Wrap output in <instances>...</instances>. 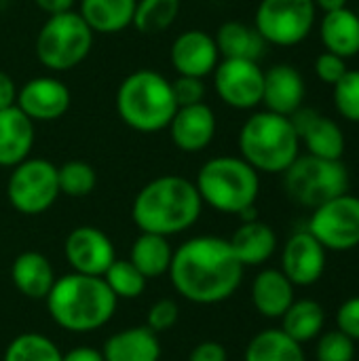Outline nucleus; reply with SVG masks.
Here are the masks:
<instances>
[{"mask_svg":"<svg viewBox=\"0 0 359 361\" xmlns=\"http://www.w3.org/2000/svg\"><path fill=\"white\" fill-rule=\"evenodd\" d=\"M358 15H359V11H358Z\"/></svg>","mask_w":359,"mask_h":361,"instance_id":"obj_46","label":"nucleus"},{"mask_svg":"<svg viewBox=\"0 0 359 361\" xmlns=\"http://www.w3.org/2000/svg\"><path fill=\"white\" fill-rule=\"evenodd\" d=\"M178 110L171 80L154 70H135L116 89L121 121L140 133H157L169 127Z\"/></svg>","mask_w":359,"mask_h":361,"instance_id":"obj_5","label":"nucleus"},{"mask_svg":"<svg viewBox=\"0 0 359 361\" xmlns=\"http://www.w3.org/2000/svg\"><path fill=\"white\" fill-rule=\"evenodd\" d=\"M34 125L17 106L0 110V167L13 169L34 148Z\"/></svg>","mask_w":359,"mask_h":361,"instance_id":"obj_20","label":"nucleus"},{"mask_svg":"<svg viewBox=\"0 0 359 361\" xmlns=\"http://www.w3.org/2000/svg\"><path fill=\"white\" fill-rule=\"evenodd\" d=\"M167 129L178 150L195 154L205 150L214 142L218 123L214 110L205 102H201L193 106H180Z\"/></svg>","mask_w":359,"mask_h":361,"instance_id":"obj_18","label":"nucleus"},{"mask_svg":"<svg viewBox=\"0 0 359 361\" xmlns=\"http://www.w3.org/2000/svg\"><path fill=\"white\" fill-rule=\"evenodd\" d=\"M174 258V250L169 245V239L163 235L142 233L133 243L129 252V262L146 277L154 279L165 273H169Z\"/></svg>","mask_w":359,"mask_h":361,"instance_id":"obj_28","label":"nucleus"},{"mask_svg":"<svg viewBox=\"0 0 359 361\" xmlns=\"http://www.w3.org/2000/svg\"><path fill=\"white\" fill-rule=\"evenodd\" d=\"M178 317H180L178 305L171 298H161L148 309L146 328H150L154 334H161V332L171 330L178 324Z\"/></svg>","mask_w":359,"mask_h":361,"instance_id":"obj_37","label":"nucleus"},{"mask_svg":"<svg viewBox=\"0 0 359 361\" xmlns=\"http://www.w3.org/2000/svg\"><path fill=\"white\" fill-rule=\"evenodd\" d=\"M315 13L313 0H260L254 27L267 44L296 47L313 32Z\"/></svg>","mask_w":359,"mask_h":361,"instance_id":"obj_9","label":"nucleus"},{"mask_svg":"<svg viewBox=\"0 0 359 361\" xmlns=\"http://www.w3.org/2000/svg\"><path fill=\"white\" fill-rule=\"evenodd\" d=\"M93 36L78 11L49 15L36 34V57L51 72L74 70L91 53Z\"/></svg>","mask_w":359,"mask_h":361,"instance_id":"obj_7","label":"nucleus"},{"mask_svg":"<svg viewBox=\"0 0 359 361\" xmlns=\"http://www.w3.org/2000/svg\"><path fill=\"white\" fill-rule=\"evenodd\" d=\"M44 300L51 319L59 328L76 334L104 328L112 319L118 302L104 277L83 273H68L55 279Z\"/></svg>","mask_w":359,"mask_h":361,"instance_id":"obj_3","label":"nucleus"},{"mask_svg":"<svg viewBox=\"0 0 359 361\" xmlns=\"http://www.w3.org/2000/svg\"><path fill=\"white\" fill-rule=\"evenodd\" d=\"M70 89L55 76H36L17 91V108L32 123H51L61 118L70 108Z\"/></svg>","mask_w":359,"mask_h":361,"instance_id":"obj_15","label":"nucleus"},{"mask_svg":"<svg viewBox=\"0 0 359 361\" xmlns=\"http://www.w3.org/2000/svg\"><path fill=\"white\" fill-rule=\"evenodd\" d=\"M104 281L118 300H133L144 294L148 279L129 260L116 258L104 273Z\"/></svg>","mask_w":359,"mask_h":361,"instance_id":"obj_33","label":"nucleus"},{"mask_svg":"<svg viewBox=\"0 0 359 361\" xmlns=\"http://www.w3.org/2000/svg\"><path fill=\"white\" fill-rule=\"evenodd\" d=\"M63 361H106L102 351L97 349H91V347H78V349H72L70 353L63 355Z\"/></svg>","mask_w":359,"mask_h":361,"instance_id":"obj_44","label":"nucleus"},{"mask_svg":"<svg viewBox=\"0 0 359 361\" xmlns=\"http://www.w3.org/2000/svg\"><path fill=\"white\" fill-rule=\"evenodd\" d=\"M336 330L347 334L351 341H359V296L345 300L336 311Z\"/></svg>","mask_w":359,"mask_h":361,"instance_id":"obj_40","label":"nucleus"},{"mask_svg":"<svg viewBox=\"0 0 359 361\" xmlns=\"http://www.w3.org/2000/svg\"><path fill=\"white\" fill-rule=\"evenodd\" d=\"M57 182H59V192L80 199L93 192L97 184V173L87 161H66L61 167H57Z\"/></svg>","mask_w":359,"mask_h":361,"instance_id":"obj_34","label":"nucleus"},{"mask_svg":"<svg viewBox=\"0 0 359 361\" xmlns=\"http://www.w3.org/2000/svg\"><path fill=\"white\" fill-rule=\"evenodd\" d=\"M307 95V85L303 74L290 63H275L264 72L262 104L264 110L275 114L292 116L303 108Z\"/></svg>","mask_w":359,"mask_h":361,"instance_id":"obj_19","label":"nucleus"},{"mask_svg":"<svg viewBox=\"0 0 359 361\" xmlns=\"http://www.w3.org/2000/svg\"><path fill=\"white\" fill-rule=\"evenodd\" d=\"M290 118L296 127L300 144H305L309 154L320 157V159L343 161L347 142H345V133L336 121H332L330 116H324L311 108H300Z\"/></svg>","mask_w":359,"mask_h":361,"instance_id":"obj_17","label":"nucleus"},{"mask_svg":"<svg viewBox=\"0 0 359 361\" xmlns=\"http://www.w3.org/2000/svg\"><path fill=\"white\" fill-rule=\"evenodd\" d=\"M216 44L222 59H252L258 61L264 55L267 42L254 25L243 21H224L216 32Z\"/></svg>","mask_w":359,"mask_h":361,"instance_id":"obj_27","label":"nucleus"},{"mask_svg":"<svg viewBox=\"0 0 359 361\" xmlns=\"http://www.w3.org/2000/svg\"><path fill=\"white\" fill-rule=\"evenodd\" d=\"M63 254L74 273L104 277L108 267L116 260L110 237L95 226L74 228L63 243Z\"/></svg>","mask_w":359,"mask_h":361,"instance_id":"obj_14","label":"nucleus"},{"mask_svg":"<svg viewBox=\"0 0 359 361\" xmlns=\"http://www.w3.org/2000/svg\"><path fill=\"white\" fill-rule=\"evenodd\" d=\"M307 231L328 252H351L359 247V197L339 195L313 209Z\"/></svg>","mask_w":359,"mask_h":361,"instance_id":"obj_11","label":"nucleus"},{"mask_svg":"<svg viewBox=\"0 0 359 361\" xmlns=\"http://www.w3.org/2000/svg\"><path fill=\"white\" fill-rule=\"evenodd\" d=\"M320 38L326 51L351 59L359 55V15L351 8L324 13L320 23Z\"/></svg>","mask_w":359,"mask_h":361,"instance_id":"obj_25","label":"nucleus"},{"mask_svg":"<svg viewBox=\"0 0 359 361\" xmlns=\"http://www.w3.org/2000/svg\"><path fill=\"white\" fill-rule=\"evenodd\" d=\"M245 361H307V357L303 345L279 328L256 334L245 349Z\"/></svg>","mask_w":359,"mask_h":361,"instance_id":"obj_30","label":"nucleus"},{"mask_svg":"<svg viewBox=\"0 0 359 361\" xmlns=\"http://www.w3.org/2000/svg\"><path fill=\"white\" fill-rule=\"evenodd\" d=\"M218 97L235 110H254L262 104L264 70L252 59H220L214 70Z\"/></svg>","mask_w":359,"mask_h":361,"instance_id":"obj_12","label":"nucleus"},{"mask_svg":"<svg viewBox=\"0 0 359 361\" xmlns=\"http://www.w3.org/2000/svg\"><path fill=\"white\" fill-rule=\"evenodd\" d=\"M328 250L309 233H294L281 252V273L294 283V288H311L326 273Z\"/></svg>","mask_w":359,"mask_h":361,"instance_id":"obj_13","label":"nucleus"},{"mask_svg":"<svg viewBox=\"0 0 359 361\" xmlns=\"http://www.w3.org/2000/svg\"><path fill=\"white\" fill-rule=\"evenodd\" d=\"M195 186L203 205L220 214L241 216L256 205L260 195V173L241 157H214L197 173Z\"/></svg>","mask_w":359,"mask_h":361,"instance_id":"obj_6","label":"nucleus"},{"mask_svg":"<svg viewBox=\"0 0 359 361\" xmlns=\"http://www.w3.org/2000/svg\"><path fill=\"white\" fill-rule=\"evenodd\" d=\"M317 361H353L355 360V341H351L341 330L322 332L317 336Z\"/></svg>","mask_w":359,"mask_h":361,"instance_id":"obj_36","label":"nucleus"},{"mask_svg":"<svg viewBox=\"0 0 359 361\" xmlns=\"http://www.w3.org/2000/svg\"><path fill=\"white\" fill-rule=\"evenodd\" d=\"M241 159L258 173H284L300 152V140L290 116L271 110L254 112L237 137Z\"/></svg>","mask_w":359,"mask_h":361,"instance_id":"obj_4","label":"nucleus"},{"mask_svg":"<svg viewBox=\"0 0 359 361\" xmlns=\"http://www.w3.org/2000/svg\"><path fill=\"white\" fill-rule=\"evenodd\" d=\"M243 271L229 239L203 235L174 250L169 277L182 298L195 305H218L239 290Z\"/></svg>","mask_w":359,"mask_h":361,"instance_id":"obj_1","label":"nucleus"},{"mask_svg":"<svg viewBox=\"0 0 359 361\" xmlns=\"http://www.w3.org/2000/svg\"><path fill=\"white\" fill-rule=\"evenodd\" d=\"M138 0H80L78 15L93 34H118L133 23Z\"/></svg>","mask_w":359,"mask_h":361,"instance_id":"obj_26","label":"nucleus"},{"mask_svg":"<svg viewBox=\"0 0 359 361\" xmlns=\"http://www.w3.org/2000/svg\"><path fill=\"white\" fill-rule=\"evenodd\" d=\"M347 70H349L347 68V59H343L341 55H334L330 51L320 53L317 59H315V74H317V78L322 82L330 85V87L336 85L345 76Z\"/></svg>","mask_w":359,"mask_h":361,"instance_id":"obj_39","label":"nucleus"},{"mask_svg":"<svg viewBox=\"0 0 359 361\" xmlns=\"http://www.w3.org/2000/svg\"><path fill=\"white\" fill-rule=\"evenodd\" d=\"M57 167L47 159L28 157L13 167L6 182V197L13 209L23 216L44 214L59 197Z\"/></svg>","mask_w":359,"mask_h":361,"instance_id":"obj_10","label":"nucleus"},{"mask_svg":"<svg viewBox=\"0 0 359 361\" xmlns=\"http://www.w3.org/2000/svg\"><path fill=\"white\" fill-rule=\"evenodd\" d=\"M180 13V0H138L133 27L144 36H154L174 25Z\"/></svg>","mask_w":359,"mask_h":361,"instance_id":"obj_31","label":"nucleus"},{"mask_svg":"<svg viewBox=\"0 0 359 361\" xmlns=\"http://www.w3.org/2000/svg\"><path fill=\"white\" fill-rule=\"evenodd\" d=\"M171 91L176 97L178 108L180 106H193V104H201L205 99V78H197V76H180L171 82Z\"/></svg>","mask_w":359,"mask_h":361,"instance_id":"obj_38","label":"nucleus"},{"mask_svg":"<svg viewBox=\"0 0 359 361\" xmlns=\"http://www.w3.org/2000/svg\"><path fill=\"white\" fill-rule=\"evenodd\" d=\"M102 355L106 361H159V334L146 326L121 330L106 341Z\"/></svg>","mask_w":359,"mask_h":361,"instance_id":"obj_24","label":"nucleus"},{"mask_svg":"<svg viewBox=\"0 0 359 361\" xmlns=\"http://www.w3.org/2000/svg\"><path fill=\"white\" fill-rule=\"evenodd\" d=\"M332 89L336 112L349 123H359V70H347Z\"/></svg>","mask_w":359,"mask_h":361,"instance_id":"obj_35","label":"nucleus"},{"mask_svg":"<svg viewBox=\"0 0 359 361\" xmlns=\"http://www.w3.org/2000/svg\"><path fill=\"white\" fill-rule=\"evenodd\" d=\"M326 328V311L317 300L300 298L290 305V309L281 315V330L294 338L296 343L315 341Z\"/></svg>","mask_w":359,"mask_h":361,"instance_id":"obj_29","label":"nucleus"},{"mask_svg":"<svg viewBox=\"0 0 359 361\" xmlns=\"http://www.w3.org/2000/svg\"><path fill=\"white\" fill-rule=\"evenodd\" d=\"M294 283L279 269H264L252 283L254 309L267 319H281L294 298Z\"/></svg>","mask_w":359,"mask_h":361,"instance_id":"obj_21","label":"nucleus"},{"mask_svg":"<svg viewBox=\"0 0 359 361\" xmlns=\"http://www.w3.org/2000/svg\"><path fill=\"white\" fill-rule=\"evenodd\" d=\"M229 243L243 267H260L275 254L277 235L267 222H260L256 218L241 222Z\"/></svg>","mask_w":359,"mask_h":361,"instance_id":"obj_23","label":"nucleus"},{"mask_svg":"<svg viewBox=\"0 0 359 361\" xmlns=\"http://www.w3.org/2000/svg\"><path fill=\"white\" fill-rule=\"evenodd\" d=\"M34 4L47 15H59V13L72 11L74 0H34Z\"/></svg>","mask_w":359,"mask_h":361,"instance_id":"obj_43","label":"nucleus"},{"mask_svg":"<svg viewBox=\"0 0 359 361\" xmlns=\"http://www.w3.org/2000/svg\"><path fill=\"white\" fill-rule=\"evenodd\" d=\"M313 2L324 13H332V11H339V8H345L347 6V0H313Z\"/></svg>","mask_w":359,"mask_h":361,"instance_id":"obj_45","label":"nucleus"},{"mask_svg":"<svg viewBox=\"0 0 359 361\" xmlns=\"http://www.w3.org/2000/svg\"><path fill=\"white\" fill-rule=\"evenodd\" d=\"M201 209L203 201L195 182L182 176H159L135 195L131 218L142 233L174 237L195 226Z\"/></svg>","mask_w":359,"mask_h":361,"instance_id":"obj_2","label":"nucleus"},{"mask_svg":"<svg viewBox=\"0 0 359 361\" xmlns=\"http://www.w3.org/2000/svg\"><path fill=\"white\" fill-rule=\"evenodd\" d=\"M13 286L30 300H44L55 283V271L47 256L40 252H23L11 267Z\"/></svg>","mask_w":359,"mask_h":361,"instance_id":"obj_22","label":"nucleus"},{"mask_svg":"<svg viewBox=\"0 0 359 361\" xmlns=\"http://www.w3.org/2000/svg\"><path fill=\"white\" fill-rule=\"evenodd\" d=\"M188 361H229V355H226V349L220 343L203 341L190 351Z\"/></svg>","mask_w":359,"mask_h":361,"instance_id":"obj_41","label":"nucleus"},{"mask_svg":"<svg viewBox=\"0 0 359 361\" xmlns=\"http://www.w3.org/2000/svg\"><path fill=\"white\" fill-rule=\"evenodd\" d=\"M17 91L19 89H17L15 80L6 72L0 70V110L11 108V106L17 104Z\"/></svg>","mask_w":359,"mask_h":361,"instance_id":"obj_42","label":"nucleus"},{"mask_svg":"<svg viewBox=\"0 0 359 361\" xmlns=\"http://www.w3.org/2000/svg\"><path fill=\"white\" fill-rule=\"evenodd\" d=\"M169 59L180 76L207 78L220 61V51L212 34L203 30H186L171 42Z\"/></svg>","mask_w":359,"mask_h":361,"instance_id":"obj_16","label":"nucleus"},{"mask_svg":"<svg viewBox=\"0 0 359 361\" xmlns=\"http://www.w3.org/2000/svg\"><path fill=\"white\" fill-rule=\"evenodd\" d=\"M2 361H63V355L51 338L28 332L11 341Z\"/></svg>","mask_w":359,"mask_h":361,"instance_id":"obj_32","label":"nucleus"},{"mask_svg":"<svg viewBox=\"0 0 359 361\" xmlns=\"http://www.w3.org/2000/svg\"><path fill=\"white\" fill-rule=\"evenodd\" d=\"M284 188L296 205L315 209L322 203L349 192V169L343 161L298 154L284 171Z\"/></svg>","mask_w":359,"mask_h":361,"instance_id":"obj_8","label":"nucleus"}]
</instances>
